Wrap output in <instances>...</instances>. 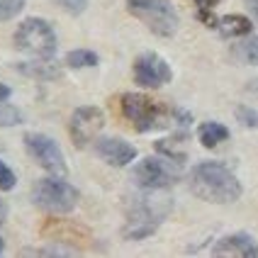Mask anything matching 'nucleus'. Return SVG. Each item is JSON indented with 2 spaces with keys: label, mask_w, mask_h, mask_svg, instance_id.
<instances>
[{
  "label": "nucleus",
  "mask_w": 258,
  "mask_h": 258,
  "mask_svg": "<svg viewBox=\"0 0 258 258\" xmlns=\"http://www.w3.org/2000/svg\"><path fill=\"white\" fill-rule=\"evenodd\" d=\"M195 3H198V8H200V10H212L219 0H195Z\"/></svg>",
  "instance_id": "obj_25"
},
{
  "label": "nucleus",
  "mask_w": 258,
  "mask_h": 258,
  "mask_svg": "<svg viewBox=\"0 0 258 258\" xmlns=\"http://www.w3.org/2000/svg\"><path fill=\"white\" fill-rule=\"evenodd\" d=\"M22 253H27V256H76L78 251L69 248V246L54 244V246H46V248H39V251H22Z\"/></svg>",
  "instance_id": "obj_22"
},
{
  "label": "nucleus",
  "mask_w": 258,
  "mask_h": 258,
  "mask_svg": "<svg viewBox=\"0 0 258 258\" xmlns=\"http://www.w3.org/2000/svg\"><path fill=\"white\" fill-rule=\"evenodd\" d=\"M95 154L105 163L115 168H124L137 158V149L119 137H102V139H95Z\"/></svg>",
  "instance_id": "obj_11"
},
{
  "label": "nucleus",
  "mask_w": 258,
  "mask_h": 258,
  "mask_svg": "<svg viewBox=\"0 0 258 258\" xmlns=\"http://www.w3.org/2000/svg\"><path fill=\"white\" fill-rule=\"evenodd\" d=\"M5 219H8V205L0 200V224H5Z\"/></svg>",
  "instance_id": "obj_27"
},
{
  "label": "nucleus",
  "mask_w": 258,
  "mask_h": 258,
  "mask_svg": "<svg viewBox=\"0 0 258 258\" xmlns=\"http://www.w3.org/2000/svg\"><path fill=\"white\" fill-rule=\"evenodd\" d=\"M56 44V32L42 17H27L15 29V46L34 58H54Z\"/></svg>",
  "instance_id": "obj_5"
},
{
  "label": "nucleus",
  "mask_w": 258,
  "mask_h": 258,
  "mask_svg": "<svg viewBox=\"0 0 258 258\" xmlns=\"http://www.w3.org/2000/svg\"><path fill=\"white\" fill-rule=\"evenodd\" d=\"M234 56L239 58V61H244V63L258 66V37H248V34H246L244 42L236 44Z\"/></svg>",
  "instance_id": "obj_17"
},
{
  "label": "nucleus",
  "mask_w": 258,
  "mask_h": 258,
  "mask_svg": "<svg viewBox=\"0 0 258 258\" xmlns=\"http://www.w3.org/2000/svg\"><path fill=\"white\" fill-rule=\"evenodd\" d=\"M190 190L205 202L231 205L241 198L244 187L229 166L219 161H202L190 173Z\"/></svg>",
  "instance_id": "obj_1"
},
{
  "label": "nucleus",
  "mask_w": 258,
  "mask_h": 258,
  "mask_svg": "<svg viewBox=\"0 0 258 258\" xmlns=\"http://www.w3.org/2000/svg\"><path fill=\"white\" fill-rule=\"evenodd\" d=\"M198 137H200V144L202 146H207V149H215L217 144L227 142L229 139V129L224 127V124H219V122H202L200 129H198Z\"/></svg>",
  "instance_id": "obj_15"
},
{
  "label": "nucleus",
  "mask_w": 258,
  "mask_h": 258,
  "mask_svg": "<svg viewBox=\"0 0 258 258\" xmlns=\"http://www.w3.org/2000/svg\"><path fill=\"white\" fill-rule=\"evenodd\" d=\"M27 0H0V22H8L25 10Z\"/></svg>",
  "instance_id": "obj_20"
},
{
  "label": "nucleus",
  "mask_w": 258,
  "mask_h": 258,
  "mask_svg": "<svg viewBox=\"0 0 258 258\" xmlns=\"http://www.w3.org/2000/svg\"><path fill=\"white\" fill-rule=\"evenodd\" d=\"M15 183H17V175L15 171L5 163V161H0V190L3 192H8V190H13Z\"/></svg>",
  "instance_id": "obj_23"
},
{
  "label": "nucleus",
  "mask_w": 258,
  "mask_h": 258,
  "mask_svg": "<svg viewBox=\"0 0 258 258\" xmlns=\"http://www.w3.org/2000/svg\"><path fill=\"white\" fill-rule=\"evenodd\" d=\"M122 115L134 124L137 132H154V129L171 127L173 110L163 102L154 100L144 93H124L122 95Z\"/></svg>",
  "instance_id": "obj_3"
},
{
  "label": "nucleus",
  "mask_w": 258,
  "mask_h": 258,
  "mask_svg": "<svg viewBox=\"0 0 258 258\" xmlns=\"http://www.w3.org/2000/svg\"><path fill=\"white\" fill-rule=\"evenodd\" d=\"M183 178V163L173 161L168 156H146L142 158L134 171H132V180L142 190H158V187H171Z\"/></svg>",
  "instance_id": "obj_6"
},
{
  "label": "nucleus",
  "mask_w": 258,
  "mask_h": 258,
  "mask_svg": "<svg viewBox=\"0 0 258 258\" xmlns=\"http://www.w3.org/2000/svg\"><path fill=\"white\" fill-rule=\"evenodd\" d=\"M127 10L156 37H173L178 29V13L171 0H127Z\"/></svg>",
  "instance_id": "obj_7"
},
{
  "label": "nucleus",
  "mask_w": 258,
  "mask_h": 258,
  "mask_svg": "<svg viewBox=\"0 0 258 258\" xmlns=\"http://www.w3.org/2000/svg\"><path fill=\"white\" fill-rule=\"evenodd\" d=\"M10 93H13L10 88L5 86V83H0V100H8V98H10Z\"/></svg>",
  "instance_id": "obj_26"
},
{
  "label": "nucleus",
  "mask_w": 258,
  "mask_h": 258,
  "mask_svg": "<svg viewBox=\"0 0 258 258\" xmlns=\"http://www.w3.org/2000/svg\"><path fill=\"white\" fill-rule=\"evenodd\" d=\"M3 251H5V241L0 239V253H3Z\"/></svg>",
  "instance_id": "obj_28"
},
{
  "label": "nucleus",
  "mask_w": 258,
  "mask_h": 258,
  "mask_svg": "<svg viewBox=\"0 0 258 258\" xmlns=\"http://www.w3.org/2000/svg\"><path fill=\"white\" fill-rule=\"evenodd\" d=\"M217 29L224 37H246V34H251L253 22L246 15H224L217 20Z\"/></svg>",
  "instance_id": "obj_14"
},
{
  "label": "nucleus",
  "mask_w": 258,
  "mask_h": 258,
  "mask_svg": "<svg viewBox=\"0 0 258 258\" xmlns=\"http://www.w3.org/2000/svg\"><path fill=\"white\" fill-rule=\"evenodd\" d=\"M212 253L229 258H258V241L246 231H234L217 241Z\"/></svg>",
  "instance_id": "obj_12"
},
{
  "label": "nucleus",
  "mask_w": 258,
  "mask_h": 258,
  "mask_svg": "<svg viewBox=\"0 0 258 258\" xmlns=\"http://www.w3.org/2000/svg\"><path fill=\"white\" fill-rule=\"evenodd\" d=\"M173 207V198L163 192V187L158 190H144L139 198H134L129 205L127 222L122 227V236L129 241H142L146 236L156 234L161 222L168 217Z\"/></svg>",
  "instance_id": "obj_2"
},
{
  "label": "nucleus",
  "mask_w": 258,
  "mask_h": 258,
  "mask_svg": "<svg viewBox=\"0 0 258 258\" xmlns=\"http://www.w3.org/2000/svg\"><path fill=\"white\" fill-rule=\"evenodd\" d=\"M102 127H105V112L95 105H83V107L73 110L71 122H69V134H71V142L78 149H83L98 139Z\"/></svg>",
  "instance_id": "obj_9"
},
{
  "label": "nucleus",
  "mask_w": 258,
  "mask_h": 258,
  "mask_svg": "<svg viewBox=\"0 0 258 258\" xmlns=\"http://www.w3.org/2000/svg\"><path fill=\"white\" fill-rule=\"evenodd\" d=\"M56 3L58 5H63L71 15H81L83 10H86V5H88V0H56Z\"/></svg>",
  "instance_id": "obj_24"
},
{
  "label": "nucleus",
  "mask_w": 258,
  "mask_h": 258,
  "mask_svg": "<svg viewBox=\"0 0 258 258\" xmlns=\"http://www.w3.org/2000/svg\"><path fill=\"white\" fill-rule=\"evenodd\" d=\"M17 73L27 76V78H34V81H56L61 78V66L51 58H34V61H20L15 63Z\"/></svg>",
  "instance_id": "obj_13"
},
{
  "label": "nucleus",
  "mask_w": 258,
  "mask_h": 258,
  "mask_svg": "<svg viewBox=\"0 0 258 258\" xmlns=\"http://www.w3.org/2000/svg\"><path fill=\"white\" fill-rule=\"evenodd\" d=\"M175 144H178L175 139H161V142H156V151L161 156H168V158H173V161H178V163H185L187 151L178 149Z\"/></svg>",
  "instance_id": "obj_19"
},
{
  "label": "nucleus",
  "mask_w": 258,
  "mask_h": 258,
  "mask_svg": "<svg viewBox=\"0 0 258 258\" xmlns=\"http://www.w3.org/2000/svg\"><path fill=\"white\" fill-rule=\"evenodd\" d=\"M234 117L239 119V124H244L248 129H258V110L248 107V105H239L234 110Z\"/></svg>",
  "instance_id": "obj_21"
},
{
  "label": "nucleus",
  "mask_w": 258,
  "mask_h": 258,
  "mask_svg": "<svg viewBox=\"0 0 258 258\" xmlns=\"http://www.w3.org/2000/svg\"><path fill=\"white\" fill-rule=\"evenodd\" d=\"M22 142H25L27 154L34 158L46 173H51V175H63V178L69 175L66 156H63L61 146H58L51 137L39 134V132H27Z\"/></svg>",
  "instance_id": "obj_8"
},
{
  "label": "nucleus",
  "mask_w": 258,
  "mask_h": 258,
  "mask_svg": "<svg viewBox=\"0 0 258 258\" xmlns=\"http://www.w3.org/2000/svg\"><path fill=\"white\" fill-rule=\"evenodd\" d=\"M173 71L166 58H161L154 51H144L134 61V81L142 88H161L171 83Z\"/></svg>",
  "instance_id": "obj_10"
},
{
  "label": "nucleus",
  "mask_w": 258,
  "mask_h": 258,
  "mask_svg": "<svg viewBox=\"0 0 258 258\" xmlns=\"http://www.w3.org/2000/svg\"><path fill=\"white\" fill-rule=\"evenodd\" d=\"M78 200H81L78 187H73L69 180H63V175L42 178V180H37L34 187H32V202H34L37 207L46 210V212H54V215L73 212Z\"/></svg>",
  "instance_id": "obj_4"
},
{
  "label": "nucleus",
  "mask_w": 258,
  "mask_h": 258,
  "mask_svg": "<svg viewBox=\"0 0 258 258\" xmlns=\"http://www.w3.org/2000/svg\"><path fill=\"white\" fill-rule=\"evenodd\" d=\"M22 122H25V115L15 105H5V100H0V127H17Z\"/></svg>",
  "instance_id": "obj_18"
},
{
  "label": "nucleus",
  "mask_w": 258,
  "mask_h": 258,
  "mask_svg": "<svg viewBox=\"0 0 258 258\" xmlns=\"http://www.w3.org/2000/svg\"><path fill=\"white\" fill-rule=\"evenodd\" d=\"M66 66L69 69H95L98 66V54L90 49H73L66 54Z\"/></svg>",
  "instance_id": "obj_16"
}]
</instances>
